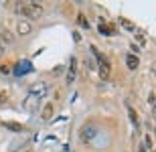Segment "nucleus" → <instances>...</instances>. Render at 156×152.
Segmentation results:
<instances>
[{"mask_svg": "<svg viewBox=\"0 0 156 152\" xmlns=\"http://www.w3.org/2000/svg\"><path fill=\"white\" fill-rule=\"evenodd\" d=\"M30 30H33V24H30L29 20H18V23H16V33L20 37L30 35Z\"/></svg>", "mask_w": 156, "mask_h": 152, "instance_id": "423d86ee", "label": "nucleus"}, {"mask_svg": "<svg viewBox=\"0 0 156 152\" xmlns=\"http://www.w3.org/2000/svg\"><path fill=\"white\" fill-rule=\"evenodd\" d=\"M24 152H30V150H24Z\"/></svg>", "mask_w": 156, "mask_h": 152, "instance_id": "4be33fe9", "label": "nucleus"}, {"mask_svg": "<svg viewBox=\"0 0 156 152\" xmlns=\"http://www.w3.org/2000/svg\"><path fill=\"white\" fill-rule=\"evenodd\" d=\"M53 114H55V105L53 104H45L43 105V111H41V118L45 120V122H49L53 118Z\"/></svg>", "mask_w": 156, "mask_h": 152, "instance_id": "1a4fd4ad", "label": "nucleus"}, {"mask_svg": "<svg viewBox=\"0 0 156 152\" xmlns=\"http://www.w3.org/2000/svg\"><path fill=\"white\" fill-rule=\"evenodd\" d=\"M130 49H132V55H134V53H138V51H140V47L136 45V43H132V45H130Z\"/></svg>", "mask_w": 156, "mask_h": 152, "instance_id": "a211bd4d", "label": "nucleus"}, {"mask_svg": "<svg viewBox=\"0 0 156 152\" xmlns=\"http://www.w3.org/2000/svg\"><path fill=\"white\" fill-rule=\"evenodd\" d=\"M12 8L16 14H23L27 20H39L45 14V8L41 2H14Z\"/></svg>", "mask_w": 156, "mask_h": 152, "instance_id": "f257e3e1", "label": "nucleus"}, {"mask_svg": "<svg viewBox=\"0 0 156 152\" xmlns=\"http://www.w3.org/2000/svg\"><path fill=\"white\" fill-rule=\"evenodd\" d=\"M142 146H144V148H150V150H152L154 142H152V136H150V134H146V136H144V142H142Z\"/></svg>", "mask_w": 156, "mask_h": 152, "instance_id": "ddd939ff", "label": "nucleus"}, {"mask_svg": "<svg viewBox=\"0 0 156 152\" xmlns=\"http://www.w3.org/2000/svg\"><path fill=\"white\" fill-rule=\"evenodd\" d=\"M8 71H10L8 65H0V73H8Z\"/></svg>", "mask_w": 156, "mask_h": 152, "instance_id": "6ab92c4d", "label": "nucleus"}, {"mask_svg": "<svg viewBox=\"0 0 156 152\" xmlns=\"http://www.w3.org/2000/svg\"><path fill=\"white\" fill-rule=\"evenodd\" d=\"M77 24H79L81 29L89 30V20L85 18V14H83V12H79V14H77Z\"/></svg>", "mask_w": 156, "mask_h": 152, "instance_id": "9d476101", "label": "nucleus"}, {"mask_svg": "<svg viewBox=\"0 0 156 152\" xmlns=\"http://www.w3.org/2000/svg\"><path fill=\"white\" fill-rule=\"evenodd\" d=\"M75 79H77V59L71 57L69 67H67V75H65V83H67V85H73Z\"/></svg>", "mask_w": 156, "mask_h": 152, "instance_id": "39448f33", "label": "nucleus"}, {"mask_svg": "<svg viewBox=\"0 0 156 152\" xmlns=\"http://www.w3.org/2000/svg\"><path fill=\"white\" fill-rule=\"evenodd\" d=\"M47 91H49V85H47L45 81H37V83H33V85L29 87V94L33 95V97H37V100L45 97Z\"/></svg>", "mask_w": 156, "mask_h": 152, "instance_id": "f03ea898", "label": "nucleus"}, {"mask_svg": "<svg viewBox=\"0 0 156 152\" xmlns=\"http://www.w3.org/2000/svg\"><path fill=\"white\" fill-rule=\"evenodd\" d=\"M126 67L130 71H136L140 67V59H138V55H132V53H128L126 55Z\"/></svg>", "mask_w": 156, "mask_h": 152, "instance_id": "0eeeda50", "label": "nucleus"}, {"mask_svg": "<svg viewBox=\"0 0 156 152\" xmlns=\"http://www.w3.org/2000/svg\"><path fill=\"white\" fill-rule=\"evenodd\" d=\"M6 126H8L10 130H16V132H20V130H23V126H20V124H12V122H6Z\"/></svg>", "mask_w": 156, "mask_h": 152, "instance_id": "2eb2a0df", "label": "nucleus"}, {"mask_svg": "<svg viewBox=\"0 0 156 152\" xmlns=\"http://www.w3.org/2000/svg\"><path fill=\"white\" fill-rule=\"evenodd\" d=\"M2 53H4V47H2V45H0V57H2Z\"/></svg>", "mask_w": 156, "mask_h": 152, "instance_id": "412c9836", "label": "nucleus"}, {"mask_svg": "<svg viewBox=\"0 0 156 152\" xmlns=\"http://www.w3.org/2000/svg\"><path fill=\"white\" fill-rule=\"evenodd\" d=\"M136 45L138 47H146V37L142 33H138V30H136Z\"/></svg>", "mask_w": 156, "mask_h": 152, "instance_id": "f8f14e48", "label": "nucleus"}, {"mask_svg": "<svg viewBox=\"0 0 156 152\" xmlns=\"http://www.w3.org/2000/svg\"><path fill=\"white\" fill-rule=\"evenodd\" d=\"M138 152H146V148H144V146H140V148H138Z\"/></svg>", "mask_w": 156, "mask_h": 152, "instance_id": "aec40b11", "label": "nucleus"}, {"mask_svg": "<svg viewBox=\"0 0 156 152\" xmlns=\"http://www.w3.org/2000/svg\"><path fill=\"white\" fill-rule=\"evenodd\" d=\"M128 116H130V120H132V124L138 128V116H136V111L132 110V108H128Z\"/></svg>", "mask_w": 156, "mask_h": 152, "instance_id": "4468645a", "label": "nucleus"}, {"mask_svg": "<svg viewBox=\"0 0 156 152\" xmlns=\"http://www.w3.org/2000/svg\"><path fill=\"white\" fill-rule=\"evenodd\" d=\"M6 101H8V94L6 91H0V105H4Z\"/></svg>", "mask_w": 156, "mask_h": 152, "instance_id": "dca6fc26", "label": "nucleus"}, {"mask_svg": "<svg viewBox=\"0 0 156 152\" xmlns=\"http://www.w3.org/2000/svg\"><path fill=\"white\" fill-rule=\"evenodd\" d=\"M98 75L99 79H104V81H108L112 75V63H110V59L104 57V61H99L98 63Z\"/></svg>", "mask_w": 156, "mask_h": 152, "instance_id": "7ed1b4c3", "label": "nucleus"}, {"mask_svg": "<svg viewBox=\"0 0 156 152\" xmlns=\"http://www.w3.org/2000/svg\"><path fill=\"white\" fill-rule=\"evenodd\" d=\"M79 136L83 138V140H89V138L93 136V130H91V126H83V130L79 132Z\"/></svg>", "mask_w": 156, "mask_h": 152, "instance_id": "9b49d317", "label": "nucleus"}, {"mask_svg": "<svg viewBox=\"0 0 156 152\" xmlns=\"http://www.w3.org/2000/svg\"><path fill=\"white\" fill-rule=\"evenodd\" d=\"M118 23H120V27L124 30H128V33H136V30H138V29H136V24H134L132 20H128L126 16H120V18H118Z\"/></svg>", "mask_w": 156, "mask_h": 152, "instance_id": "6e6552de", "label": "nucleus"}, {"mask_svg": "<svg viewBox=\"0 0 156 152\" xmlns=\"http://www.w3.org/2000/svg\"><path fill=\"white\" fill-rule=\"evenodd\" d=\"M150 152H156V150H150Z\"/></svg>", "mask_w": 156, "mask_h": 152, "instance_id": "5701e85b", "label": "nucleus"}, {"mask_svg": "<svg viewBox=\"0 0 156 152\" xmlns=\"http://www.w3.org/2000/svg\"><path fill=\"white\" fill-rule=\"evenodd\" d=\"M14 41H16V35L12 33L10 29H6V27H2L0 29V45L2 47H10V45H14Z\"/></svg>", "mask_w": 156, "mask_h": 152, "instance_id": "20e7f679", "label": "nucleus"}, {"mask_svg": "<svg viewBox=\"0 0 156 152\" xmlns=\"http://www.w3.org/2000/svg\"><path fill=\"white\" fill-rule=\"evenodd\" d=\"M85 65L89 69H95V63H93V59H85Z\"/></svg>", "mask_w": 156, "mask_h": 152, "instance_id": "f3484780", "label": "nucleus"}]
</instances>
